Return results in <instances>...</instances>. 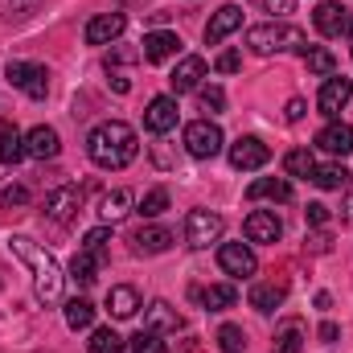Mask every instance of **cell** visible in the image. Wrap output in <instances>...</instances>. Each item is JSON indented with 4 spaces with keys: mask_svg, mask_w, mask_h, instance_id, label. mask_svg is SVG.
I'll list each match as a JSON object with an SVG mask.
<instances>
[{
    "mask_svg": "<svg viewBox=\"0 0 353 353\" xmlns=\"http://www.w3.org/2000/svg\"><path fill=\"white\" fill-rule=\"evenodd\" d=\"M107 243H111V226H94L83 234V251H90L99 263H107Z\"/></svg>",
    "mask_w": 353,
    "mask_h": 353,
    "instance_id": "cell-35",
    "label": "cell"
},
{
    "mask_svg": "<svg viewBox=\"0 0 353 353\" xmlns=\"http://www.w3.org/2000/svg\"><path fill=\"white\" fill-rule=\"evenodd\" d=\"M267 161H271V148H267L259 136H239L230 144V165L239 173H255V169H263Z\"/></svg>",
    "mask_w": 353,
    "mask_h": 353,
    "instance_id": "cell-9",
    "label": "cell"
},
{
    "mask_svg": "<svg viewBox=\"0 0 353 353\" xmlns=\"http://www.w3.org/2000/svg\"><path fill=\"white\" fill-rule=\"evenodd\" d=\"M132 210H136V193H132V189H111V193H103V201H99V218H103V226L128 218Z\"/></svg>",
    "mask_w": 353,
    "mask_h": 353,
    "instance_id": "cell-22",
    "label": "cell"
},
{
    "mask_svg": "<svg viewBox=\"0 0 353 353\" xmlns=\"http://www.w3.org/2000/svg\"><path fill=\"white\" fill-rule=\"evenodd\" d=\"M218 267L226 275H234V279H247V275L259 271V259H255V251L247 243H222L218 247Z\"/></svg>",
    "mask_w": 353,
    "mask_h": 353,
    "instance_id": "cell-10",
    "label": "cell"
},
{
    "mask_svg": "<svg viewBox=\"0 0 353 353\" xmlns=\"http://www.w3.org/2000/svg\"><path fill=\"white\" fill-rule=\"evenodd\" d=\"M197 300H201V308H205V312H226V308H234L239 292H234L230 283H210V288H201V292H197Z\"/></svg>",
    "mask_w": 353,
    "mask_h": 353,
    "instance_id": "cell-26",
    "label": "cell"
},
{
    "mask_svg": "<svg viewBox=\"0 0 353 353\" xmlns=\"http://www.w3.org/2000/svg\"><path fill=\"white\" fill-rule=\"evenodd\" d=\"M263 12H271V17H283V12H292V0H255Z\"/></svg>",
    "mask_w": 353,
    "mask_h": 353,
    "instance_id": "cell-44",
    "label": "cell"
},
{
    "mask_svg": "<svg viewBox=\"0 0 353 353\" xmlns=\"http://www.w3.org/2000/svg\"><path fill=\"white\" fill-rule=\"evenodd\" d=\"M8 247H12V255H17L21 263L29 267V275H33V296H37L46 308H54V304L62 300V288H66V275H62L58 259H54L41 243H33L29 234H12Z\"/></svg>",
    "mask_w": 353,
    "mask_h": 353,
    "instance_id": "cell-1",
    "label": "cell"
},
{
    "mask_svg": "<svg viewBox=\"0 0 353 353\" xmlns=\"http://www.w3.org/2000/svg\"><path fill=\"white\" fill-rule=\"evenodd\" d=\"M66 325L74 329V333H83L94 325V304L83 300V296H74V300H66Z\"/></svg>",
    "mask_w": 353,
    "mask_h": 353,
    "instance_id": "cell-30",
    "label": "cell"
},
{
    "mask_svg": "<svg viewBox=\"0 0 353 353\" xmlns=\"http://www.w3.org/2000/svg\"><path fill=\"white\" fill-rule=\"evenodd\" d=\"M169 247H173V230H169V226L148 222V226H140V230L132 234V251H136V255H165Z\"/></svg>",
    "mask_w": 353,
    "mask_h": 353,
    "instance_id": "cell-20",
    "label": "cell"
},
{
    "mask_svg": "<svg viewBox=\"0 0 353 353\" xmlns=\"http://www.w3.org/2000/svg\"><path fill=\"white\" fill-rule=\"evenodd\" d=\"M136 152H140V140L123 119H107L87 136V157L99 169H128Z\"/></svg>",
    "mask_w": 353,
    "mask_h": 353,
    "instance_id": "cell-2",
    "label": "cell"
},
{
    "mask_svg": "<svg viewBox=\"0 0 353 353\" xmlns=\"http://www.w3.org/2000/svg\"><path fill=\"white\" fill-rule=\"evenodd\" d=\"M128 341L115 333V329H94L90 333V353H123Z\"/></svg>",
    "mask_w": 353,
    "mask_h": 353,
    "instance_id": "cell-34",
    "label": "cell"
},
{
    "mask_svg": "<svg viewBox=\"0 0 353 353\" xmlns=\"http://www.w3.org/2000/svg\"><path fill=\"white\" fill-rule=\"evenodd\" d=\"M107 308H111V316H115V321H128V316H136V312H140V292H136L132 283H119V288H111V292H107Z\"/></svg>",
    "mask_w": 353,
    "mask_h": 353,
    "instance_id": "cell-24",
    "label": "cell"
},
{
    "mask_svg": "<svg viewBox=\"0 0 353 353\" xmlns=\"http://www.w3.org/2000/svg\"><path fill=\"white\" fill-rule=\"evenodd\" d=\"M58 152H62V140H58V132H54L50 123L29 128V136H25V157H33V161H54Z\"/></svg>",
    "mask_w": 353,
    "mask_h": 353,
    "instance_id": "cell-19",
    "label": "cell"
},
{
    "mask_svg": "<svg viewBox=\"0 0 353 353\" xmlns=\"http://www.w3.org/2000/svg\"><path fill=\"white\" fill-rule=\"evenodd\" d=\"M312 25H316V33H325V37H345V33H350V8H341L337 0H325V4H316Z\"/></svg>",
    "mask_w": 353,
    "mask_h": 353,
    "instance_id": "cell-13",
    "label": "cell"
},
{
    "mask_svg": "<svg viewBox=\"0 0 353 353\" xmlns=\"http://www.w3.org/2000/svg\"><path fill=\"white\" fill-rule=\"evenodd\" d=\"M312 169H316V161H312L308 148H292V152L283 157V173L288 176H312Z\"/></svg>",
    "mask_w": 353,
    "mask_h": 353,
    "instance_id": "cell-33",
    "label": "cell"
},
{
    "mask_svg": "<svg viewBox=\"0 0 353 353\" xmlns=\"http://www.w3.org/2000/svg\"><path fill=\"white\" fill-rule=\"evenodd\" d=\"M185 152H189L193 161H210V157H218V152H222V128L210 123V119H193V123H185Z\"/></svg>",
    "mask_w": 353,
    "mask_h": 353,
    "instance_id": "cell-5",
    "label": "cell"
},
{
    "mask_svg": "<svg viewBox=\"0 0 353 353\" xmlns=\"http://www.w3.org/2000/svg\"><path fill=\"white\" fill-rule=\"evenodd\" d=\"M316 148H325L329 157H350L353 152V128L350 123H341V119H329L321 132H316Z\"/></svg>",
    "mask_w": 353,
    "mask_h": 353,
    "instance_id": "cell-15",
    "label": "cell"
},
{
    "mask_svg": "<svg viewBox=\"0 0 353 353\" xmlns=\"http://www.w3.org/2000/svg\"><path fill=\"white\" fill-rule=\"evenodd\" d=\"M251 201H292V181L288 176H259L247 185Z\"/></svg>",
    "mask_w": 353,
    "mask_h": 353,
    "instance_id": "cell-23",
    "label": "cell"
},
{
    "mask_svg": "<svg viewBox=\"0 0 353 353\" xmlns=\"http://www.w3.org/2000/svg\"><path fill=\"white\" fill-rule=\"evenodd\" d=\"M345 37H350V46H353V12H350V33H345Z\"/></svg>",
    "mask_w": 353,
    "mask_h": 353,
    "instance_id": "cell-49",
    "label": "cell"
},
{
    "mask_svg": "<svg viewBox=\"0 0 353 353\" xmlns=\"http://www.w3.org/2000/svg\"><path fill=\"white\" fill-rule=\"evenodd\" d=\"M350 176L353 173H345V165H341V161H333V165H316L308 181H312L316 189H329V193H333V189H345V185H350Z\"/></svg>",
    "mask_w": 353,
    "mask_h": 353,
    "instance_id": "cell-27",
    "label": "cell"
},
{
    "mask_svg": "<svg viewBox=\"0 0 353 353\" xmlns=\"http://www.w3.org/2000/svg\"><path fill=\"white\" fill-rule=\"evenodd\" d=\"M99 267H103V263H99L90 251H83V247H79V255L70 259V279H74L79 288H90V283L99 279Z\"/></svg>",
    "mask_w": 353,
    "mask_h": 353,
    "instance_id": "cell-29",
    "label": "cell"
},
{
    "mask_svg": "<svg viewBox=\"0 0 353 353\" xmlns=\"http://www.w3.org/2000/svg\"><path fill=\"white\" fill-rule=\"evenodd\" d=\"M247 46L255 50V54H308V33L304 29H296V25H288V21H267V25H255V29H247Z\"/></svg>",
    "mask_w": 353,
    "mask_h": 353,
    "instance_id": "cell-3",
    "label": "cell"
},
{
    "mask_svg": "<svg viewBox=\"0 0 353 353\" xmlns=\"http://www.w3.org/2000/svg\"><path fill=\"white\" fill-rule=\"evenodd\" d=\"M243 234H247V243H279L283 239V222H279V214L275 210H251L247 214V222H243Z\"/></svg>",
    "mask_w": 353,
    "mask_h": 353,
    "instance_id": "cell-11",
    "label": "cell"
},
{
    "mask_svg": "<svg viewBox=\"0 0 353 353\" xmlns=\"http://www.w3.org/2000/svg\"><path fill=\"white\" fill-rule=\"evenodd\" d=\"M144 329H152V333H181L185 329V321H181V312H176L169 300H152L148 308H144Z\"/></svg>",
    "mask_w": 353,
    "mask_h": 353,
    "instance_id": "cell-21",
    "label": "cell"
},
{
    "mask_svg": "<svg viewBox=\"0 0 353 353\" xmlns=\"http://www.w3.org/2000/svg\"><path fill=\"white\" fill-rule=\"evenodd\" d=\"M304 350V333H300V325H288L279 337H275V350L271 353H300Z\"/></svg>",
    "mask_w": 353,
    "mask_h": 353,
    "instance_id": "cell-39",
    "label": "cell"
},
{
    "mask_svg": "<svg viewBox=\"0 0 353 353\" xmlns=\"http://www.w3.org/2000/svg\"><path fill=\"white\" fill-rule=\"evenodd\" d=\"M197 103H201V111H222L226 107V90L222 87H197Z\"/></svg>",
    "mask_w": 353,
    "mask_h": 353,
    "instance_id": "cell-40",
    "label": "cell"
},
{
    "mask_svg": "<svg viewBox=\"0 0 353 353\" xmlns=\"http://www.w3.org/2000/svg\"><path fill=\"white\" fill-rule=\"evenodd\" d=\"M304 218H308V226H325V222H329V205H325V201H308Z\"/></svg>",
    "mask_w": 353,
    "mask_h": 353,
    "instance_id": "cell-42",
    "label": "cell"
},
{
    "mask_svg": "<svg viewBox=\"0 0 353 353\" xmlns=\"http://www.w3.org/2000/svg\"><path fill=\"white\" fill-rule=\"evenodd\" d=\"M304 62H308V70H312L316 79H329V74H337V58H333V50H325V46H308Z\"/></svg>",
    "mask_w": 353,
    "mask_h": 353,
    "instance_id": "cell-31",
    "label": "cell"
},
{
    "mask_svg": "<svg viewBox=\"0 0 353 353\" xmlns=\"http://www.w3.org/2000/svg\"><path fill=\"white\" fill-rule=\"evenodd\" d=\"M304 111H308V107H304V99H292V103H288V111H283V119H288V123H300V119H304Z\"/></svg>",
    "mask_w": 353,
    "mask_h": 353,
    "instance_id": "cell-45",
    "label": "cell"
},
{
    "mask_svg": "<svg viewBox=\"0 0 353 353\" xmlns=\"http://www.w3.org/2000/svg\"><path fill=\"white\" fill-rule=\"evenodd\" d=\"M222 230H226V222H222V214H214V210H189V214H185V243H189L193 251H205L210 243H218Z\"/></svg>",
    "mask_w": 353,
    "mask_h": 353,
    "instance_id": "cell-4",
    "label": "cell"
},
{
    "mask_svg": "<svg viewBox=\"0 0 353 353\" xmlns=\"http://www.w3.org/2000/svg\"><path fill=\"white\" fill-rule=\"evenodd\" d=\"M234 29H243V8L239 4H222L210 17V25H205V46H222Z\"/></svg>",
    "mask_w": 353,
    "mask_h": 353,
    "instance_id": "cell-18",
    "label": "cell"
},
{
    "mask_svg": "<svg viewBox=\"0 0 353 353\" xmlns=\"http://www.w3.org/2000/svg\"><path fill=\"white\" fill-rule=\"evenodd\" d=\"M128 350H132V353H169V345H165V337H161V333L140 329V333L128 341Z\"/></svg>",
    "mask_w": 353,
    "mask_h": 353,
    "instance_id": "cell-36",
    "label": "cell"
},
{
    "mask_svg": "<svg viewBox=\"0 0 353 353\" xmlns=\"http://www.w3.org/2000/svg\"><path fill=\"white\" fill-rule=\"evenodd\" d=\"M4 74H8V83L17 90H25L29 99H46L50 94V74H46V66H33V62H8L4 66Z\"/></svg>",
    "mask_w": 353,
    "mask_h": 353,
    "instance_id": "cell-6",
    "label": "cell"
},
{
    "mask_svg": "<svg viewBox=\"0 0 353 353\" xmlns=\"http://www.w3.org/2000/svg\"><path fill=\"white\" fill-rule=\"evenodd\" d=\"M283 300H288V283H275L271 279V283H255L251 288V308L255 312H275Z\"/></svg>",
    "mask_w": 353,
    "mask_h": 353,
    "instance_id": "cell-25",
    "label": "cell"
},
{
    "mask_svg": "<svg viewBox=\"0 0 353 353\" xmlns=\"http://www.w3.org/2000/svg\"><path fill=\"white\" fill-rule=\"evenodd\" d=\"M218 350L222 353H243L247 350V333H243L239 325H222V329H218Z\"/></svg>",
    "mask_w": 353,
    "mask_h": 353,
    "instance_id": "cell-38",
    "label": "cell"
},
{
    "mask_svg": "<svg viewBox=\"0 0 353 353\" xmlns=\"http://www.w3.org/2000/svg\"><path fill=\"white\" fill-rule=\"evenodd\" d=\"M176 99L173 94H157L152 103H148V111H144V128L152 132V136H165V132H173L176 128Z\"/></svg>",
    "mask_w": 353,
    "mask_h": 353,
    "instance_id": "cell-16",
    "label": "cell"
},
{
    "mask_svg": "<svg viewBox=\"0 0 353 353\" xmlns=\"http://www.w3.org/2000/svg\"><path fill=\"white\" fill-rule=\"evenodd\" d=\"M25 157V136L12 123H0V165H17Z\"/></svg>",
    "mask_w": 353,
    "mask_h": 353,
    "instance_id": "cell-28",
    "label": "cell"
},
{
    "mask_svg": "<svg viewBox=\"0 0 353 353\" xmlns=\"http://www.w3.org/2000/svg\"><path fill=\"white\" fill-rule=\"evenodd\" d=\"M111 87L119 90V94H128V90H132V83H128L123 74H111Z\"/></svg>",
    "mask_w": 353,
    "mask_h": 353,
    "instance_id": "cell-48",
    "label": "cell"
},
{
    "mask_svg": "<svg viewBox=\"0 0 353 353\" xmlns=\"http://www.w3.org/2000/svg\"><path fill=\"white\" fill-rule=\"evenodd\" d=\"M41 210H46V218H50V222H58V226H62V222H70V218L83 210V185H58V189H50Z\"/></svg>",
    "mask_w": 353,
    "mask_h": 353,
    "instance_id": "cell-7",
    "label": "cell"
},
{
    "mask_svg": "<svg viewBox=\"0 0 353 353\" xmlns=\"http://www.w3.org/2000/svg\"><path fill=\"white\" fill-rule=\"evenodd\" d=\"M21 205H29V189L25 185H8L0 193V210H21Z\"/></svg>",
    "mask_w": 353,
    "mask_h": 353,
    "instance_id": "cell-41",
    "label": "cell"
},
{
    "mask_svg": "<svg viewBox=\"0 0 353 353\" xmlns=\"http://www.w3.org/2000/svg\"><path fill=\"white\" fill-rule=\"evenodd\" d=\"M144 218H161L165 210H169V189H148L144 197H140V205H136Z\"/></svg>",
    "mask_w": 353,
    "mask_h": 353,
    "instance_id": "cell-37",
    "label": "cell"
},
{
    "mask_svg": "<svg viewBox=\"0 0 353 353\" xmlns=\"http://www.w3.org/2000/svg\"><path fill=\"white\" fill-rule=\"evenodd\" d=\"M350 99H353V79H345V74H329V79L321 83V94H316V111L329 115V119H337V115L345 111Z\"/></svg>",
    "mask_w": 353,
    "mask_h": 353,
    "instance_id": "cell-8",
    "label": "cell"
},
{
    "mask_svg": "<svg viewBox=\"0 0 353 353\" xmlns=\"http://www.w3.org/2000/svg\"><path fill=\"white\" fill-rule=\"evenodd\" d=\"M201 79H205V58L185 54V58L173 66V74H169V87H173L176 94H189V90L201 87Z\"/></svg>",
    "mask_w": 353,
    "mask_h": 353,
    "instance_id": "cell-17",
    "label": "cell"
},
{
    "mask_svg": "<svg viewBox=\"0 0 353 353\" xmlns=\"http://www.w3.org/2000/svg\"><path fill=\"white\" fill-rule=\"evenodd\" d=\"M341 222H353V185H350V197H345V205H341Z\"/></svg>",
    "mask_w": 353,
    "mask_h": 353,
    "instance_id": "cell-47",
    "label": "cell"
},
{
    "mask_svg": "<svg viewBox=\"0 0 353 353\" xmlns=\"http://www.w3.org/2000/svg\"><path fill=\"white\" fill-rule=\"evenodd\" d=\"M181 54V37L169 33V29H152V33H144V41H140V58L144 62H169Z\"/></svg>",
    "mask_w": 353,
    "mask_h": 353,
    "instance_id": "cell-14",
    "label": "cell"
},
{
    "mask_svg": "<svg viewBox=\"0 0 353 353\" xmlns=\"http://www.w3.org/2000/svg\"><path fill=\"white\" fill-rule=\"evenodd\" d=\"M243 66V58L234 54V50H226V54H218V74H234Z\"/></svg>",
    "mask_w": 353,
    "mask_h": 353,
    "instance_id": "cell-43",
    "label": "cell"
},
{
    "mask_svg": "<svg viewBox=\"0 0 353 353\" xmlns=\"http://www.w3.org/2000/svg\"><path fill=\"white\" fill-rule=\"evenodd\" d=\"M337 337H341V329H337L333 321H325V325H321V341H337Z\"/></svg>",
    "mask_w": 353,
    "mask_h": 353,
    "instance_id": "cell-46",
    "label": "cell"
},
{
    "mask_svg": "<svg viewBox=\"0 0 353 353\" xmlns=\"http://www.w3.org/2000/svg\"><path fill=\"white\" fill-rule=\"evenodd\" d=\"M123 29H128V17H123V12H99V17L87 21L83 37H87V46H111Z\"/></svg>",
    "mask_w": 353,
    "mask_h": 353,
    "instance_id": "cell-12",
    "label": "cell"
},
{
    "mask_svg": "<svg viewBox=\"0 0 353 353\" xmlns=\"http://www.w3.org/2000/svg\"><path fill=\"white\" fill-rule=\"evenodd\" d=\"M37 8H41V0H0V17H4L8 25H21V21H29Z\"/></svg>",
    "mask_w": 353,
    "mask_h": 353,
    "instance_id": "cell-32",
    "label": "cell"
}]
</instances>
